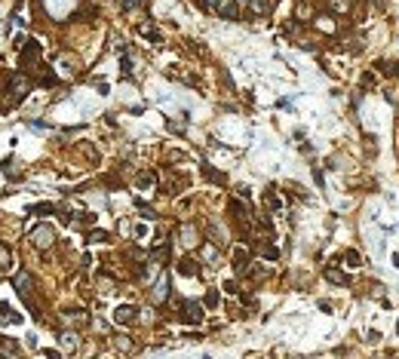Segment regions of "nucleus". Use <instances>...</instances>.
I'll return each instance as SVG.
<instances>
[{"instance_id":"f257e3e1","label":"nucleus","mask_w":399,"mask_h":359,"mask_svg":"<svg viewBox=\"0 0 399 359\" xmlns=\"http://www.w3.org/2000/svg\"><path fill=\"white\" fill-rule=\"evenodd\" d=\"M28 92H31V80H28L25 74H15V77L9 80V98H12V104L25 101V98H28Z\"/></svg>"},{"instance_id":"f03ea898","label":"nucleus","mask_w":399,"mask_h":359,"mask_svg":"<svg viewBox=\"0 0 399 359\" xmlns=\"http://www.w3.org/2000/svg\"><path fill=\"white\" fill-rule=\"evenodd\" d=\"M52 240H56V230H52L49 224H37L31 230V243L37 246V249H46V246H52Z\"/></svg>"},{"instance_id":"7ed1b4c3","label":"nucleus","mask_w":399,"mask_h":359,"mask_svg":"<svg viewBox=\"0 0 399 359\" xmlns=\"http://www.w3.org/2000/svg\"><path fill=\"white\" fill-rule=\"evenodd\" d=\"M181 319L200 326V322H203V304H200V301H185V304H181Z\"/></svg>"},{"instance_id":"20e7f679","label":"nucleus","mask_w":399,"mask_h":359,"mask_svg":"<svg viewBox=\"0 0 399 359\" xmlns=\"http://www.w3.org/2000/svg\"><path fill=\"white\" fill-rule=\"evenodd\" d=\"M114 319L120 322V326H132V322L138 319V313H135L132 304H123V307H117V310H114Z\"/></svg>"},{"instance_id":"39448f33","label":"nucleus","mask_w":399,"mask_h":359,"mask_svg":"<svg viewBox=\"0 0 399 359\" xmlns=\"http://www.w3.org/2000/svg\"><path fill=\"white\" fill-rule=\"evenodd\" d=\"M246 267H249V252H246V249H233V270L243 273Z\"/></svg>"},{"instance_id":"423d86ee","label":"nucleus","mask_w":399,"mask_h":359,"mask_svg":"<svg viewBox=\"0 0 399 359\" xmlns=\"http://www.w3.org/2000/svg\"><path fill=\"white\" fill-rule=\"evenodd\" d=\"M249 6L255 15H267L270 9H274V0H249Z\"/></svg>"},{"instance_id":"0eeeda50","label":"nucleus","mask_w":399,"mask_h":359,"mask_svg":"<svg viewBox=\"0 0 399 359\" xmlns=\"http://www.w3.org/2000/svg\"><path fill=\"white\" fill-rule=\"evenodd\" d=\"M15 289H19L22 298H28V289H31V273L28 270H22L19 276H15Z\"/></svg>"},{"instance_id":"6e6552de","label":"nucleus","mask_w":399,"mask_h":359,"mask_svg":"<svg viewBox=\"0 0 399 359\" xmlns=\"http://www.w3.org/2000/svg\"><path fill=\"white\" fill-rule=\"evenodd\" d=\"M178 273H185V276H197V273H200V267H197L191 258H185V261L178 264Z\"/></svg>"},{"instance_id":"1a4fd4ad","label":"nucleus","mask_w":399,"mask_h":359,"mask_svg":"<svg viewBox=\"0 0 399 359\" xmlns=\"http://www.w3.org/2000/svg\"><path fill=\"white\" fill-rule=\"evenodd\" d=\"M59 344H62L65 350H77V338L71 335V332H65V335H59Z\"/></svg>"},{"instance_id":"9d476101","label":"nucleus","mask_w":399,"mask_h":359,"mask_svg":"<svg viewBox=\"0 0 399 359\" xmlns=\"http://www.w3.org/2000/svg\"><path fill=\"white\" fill-rule=\"evenodd\" d=\"M9 264H12V255H9V249L0 243V270H9Z\"/></svg>"},{"instance_id":"9b49d317","label":"nucleus","mask_w":399,"mask_h":359,"mask_svg":"<svg viewBox=\"0 0 399 359\" xmlns=\"http://www.w3.org/2000/svg\"><path fill=\"white\" fill-rule=\"evenodd\" d=\"M166 292H169V282H166V279H160V282H157V289H154V298H157V301H163V298H166Z\"/></svg>"},{"instance_id":"f8f14e48","label":"nucleus","mask_w":399,"mask_h":359,"mask_svg":"<svg viewBox=\"0 0 399 359\" xmlns=\"http://www.w3.org/2000/svg\"><path fill=\"white\" fill-rule=\"evenodd\" d=\"M325 276H329L332 282H341V285H347V276H344L341 270H332V267H329V270H325Z\"/></svg>"},{"instance_id":"ddd939ff","label":"nucleus","mask_w":399,"mask_h":359,"mask_svg":"<svg viewBox=\"0 0 399 359\" xmlns=\"http://www.w3.org/2000/svg\"><path fill=\"white\" fill-rule=\"evenodd\" d=\"M138 184H141V187L154 184V172H141V175H138Z\"/></svg>"},{"instance_id":"4468645a","label":"nucleus","mask_w":399,"mask_h":359,"mask_svg":"<svg viewBox=\"0 0 399 359\" xmlns=\"http://www.w3.org/2000/svg\"><path fill=\"white\" fill-rule=\"evenodd\" d=\"M104 240H107L104 230H93V233H89V243H104Z\"/></svg>"},{"instance_id":"2eb2a0df","label":"nucleus","mask_w":399,"mask_h":359,"mask_svg":"<svg viewBox=\"0 0 399 359\" xmlns=\"http://www.w3.org/2000/svg\"><path fill=\"white\" fill-rule=\"evenodd\" d=\"M31 212H37V215H49V212H52V206H49V203H40V206H31Z\"/></svg>"},{"instance_id":"dca6fc26","label":"nucleus","mask_w":399,"mask_h":359,"mask_svg":"<svg viewBox=\"0 0 399 359\" xmlns=\"http://www.w3.org/2000/svg\"><path fill=\"white\" fill-rule=\"evenodd\" d=\"M203 172H206V178H212V181H224V175H221V172H215V169H209V166H206Z\"/></svg>"},{"instance_id":"f3484780","label":"nucleus","mask_w":399,"mask_h":359,"mask_svg":"<svg viewBox=\"0 0 399 359\" xmlns=\"http://www.w3.org/2000/svg\"><path fill=\"white\" fill-rule=\"evenodd\" d=\"M347 264H350V267H359V264H362V261H359V252H347Z\"/></svg>"},{"instance_id":"a211bd4d","label":"nucleus","mask_w":399,"mask_h":359,"mask_svg":"<svg viewBox=\"0 0 399 359\" xmlns=\"http://www.w3.org/2000/svg\"><path fill=\"white\" fill-rule=\"evenodd\" d=\"M203 6H206V9H212V12H218V6H221V0H203Z\"/></svg>"},{"instance_id":"6ab92c4d","label":"nucleus","mask_w":399,"mask_h":359,"mask_svg":"<svg viewBox=\"0 0 399 359\" xmlns=\"http://www.w3.org/2000/svg\"><path fill=\"white\" fill-rule=\"evenodd\" d=\"M138 209H141V218H154V209H151V206H144V203H138Z\"/></svg>"},{"instance_id":"aec40b11","label":"nucleus","mask_w":399,"mask_h":359,"mask_svg":"<svg viewBox=\"0 0 399 359\" xmlns=\"http://www.w3.org/2000/svg\"><path fill=\"white\" fill-rule=\"evenodd\" d=\"M181 233H185V243H194V240H197V233H194V227H185V230H181Z\"/></svg>"},{"instance_id":"412c9836","label":"nucleus","mask_w":399,"mask_h":359,"mask_svg":"<svg viewBox=\"0 0 399 359\" xmlns=\"http://www.w3.org/2000/svg\"><path fill=\"white\" fill-rule=\"evenodd\" d=\"M206 304H209V307H215V304H218V292H209L206 295Z\"/></svg>"},{"instance_id":"4be33fe9","label":"nucleus","mask_w":399,"mask_h":359,"mask_svg":"<svg viewBox=\"0 0 399 359\" xmlns=\"http://www.w3.org/2000/svg\"><path fill=\"white\" fill-rule=\"evenodd\" d=\"M203 255H206V258L212 261V258H215V255H218V252H215V249H212V246H206V249H203Z\"/></svg>"},{"instance_id":"5701e85b","label":"nucleus","mask_w":399,"mask_h":359,"mask_svg":"<svg viewBox=\"0 0 399 359\" xmlns=\"http://www.w3.org/2000/svg\"><path fill=\"white\" fill-rule=\"evenodd\" d=\"M375 83V74H362V86H372Z\"/></svg>"},{"instance_id":"b1692460","label":"nucleus","mask_w":399,"mask_h":359,"mask_svg":"<svg viewBox=\"0 0 399 359\" xmlns=\"http://www.w3.org/2000/svg\"><path fill=\"white\" fill-rule=\"evenodd\" d=\"M123 6H126V9H135V6H138V0H123Z\"/></svg>"},{"instance_id":"393cba45","label":"nucleus","mask_w":399,"mask_h":359,"mask_svg":"<svg viewBox=\"0 0 399 359\" xmlns=\"http://www.w3.org/2000/svg\"><path fill=\"white\" fill-rule=\"evenodd\" d=\"M233 3H237V6H249V0H233Z\"/></svg>"}]
</instances>
